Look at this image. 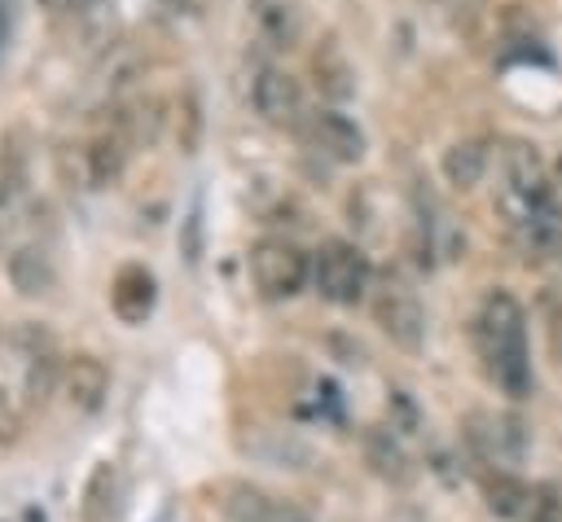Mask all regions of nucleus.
I'll return each instance as SVG.
<instances>
[{"instance_id": "obj_1", "label": "nucleus", "mask_w": 562, "mask_h": 522, "mask_svg": "<svg viewBox=\"0 0 562 522\" xmlns=\"http://www.w3.org/2000/svg\"><path fill=\"white\" fill-rule=\"evenodd\" d=\"M474 342L483 355L487 377L509 395L527 399L531 395V360H527V316L514 294L492 290L474 316Z\"/></svg>"}, {"instance_id": "obj_2", "label": "nucleus", "mask_w": 562, "mask_h": 522, "mask_svg": "<svg viewBox=\"0 0 562 522\" xmlns=\"http://www.w3.org/2000/svg\"><path fill=\"white\" fill-rule=\"evenodd\" d=\"M501 211L514 228H522L540 206H549V171L527 140H505L501 149Z\"/></svg>"}, {"instance_id": "obj_3", "label": "nucleus", "mask_w": 562, "mask_h": 522, "mask_svg": "<svg viewBox=\"0 0 562 522\" xmlns=\"http://www.w3.org/2000/svg\"><path fill=\"white\" fill-rule=\"evenodd\" d=\"M369 276H373V268H369L364 250L342 241V237L325 241L316 250V259H312V281H316L321 298H329L338 307H356L364 298V290H369Z\"/></svg>"}, {"instance_id": "obj_4", "label": "nucleus", "mask_w": 562, "mask_h": 522, "mask_svg": "<svg viewBox=\"0 0 562 522\" xmlns=\"http://www.w3.org/2000/svg\"><path fill=\"white\" fill-rule=\"evenodd\" d=\"M246 263H250L255 290H259L263 298H294V294L307 285V276H312L307 254H303L294 241H285V237H263V241H255Z\"/></svg>"}, {"instance_id": "obj_5", "label": "nucleus", "mask_w": 562, "mask_h": 522, "mask_svg": "<svg viewBox=\"0 0 562 522\" xmlns=\"http://www.w3.org/2000/svg\"><path fill=\"white\" fill-rule=\"evenodd\" d=\"M373 320L404 351H417L422 338H426V311H422L417 294L404 281H382L378 285V294H373Z\"/></svg>"}, {"instance_id": "obj_6", "label": "nucleus", "mask_w": 562, "mask_h": 522, "mask_svg": "<svg viewBox=\"0 0 562 522\" xmlns=\"http://www.w3.org/2000/svg\"><path fill=\"white\" fill-rule=\"evenodd\" d=\"M465 439L492 465H518L527 452V425L514 412H474Z\"/></svg>"}, {"instance_id": "obj_7", "label": "nucleus", "mask_w": 562, "mask_h": 522, "mask_svg": "<svg viewBox=\"0 0 562 522\" xmlns=\"http://www.w3.org/2000/svg\"><path fill=\"white\" fill-rule=\"evenodd\" d=\"M31 206L35 202L26 193V154L18 149V136H9V140H0V254L18 237Z\"/></svg>"}, {"instance_id": "obj_8", "label": "nucleus", "mask_w": 562, "mask_h": 522, "mask_svg": "<svg viewBox=\"0 0 562 522\" xmlns=\"http://www.w3.org/2000/svg\"><path fill=\"white\" fill-rule=\"evenodd\" d=\"M250 101L259 110L263 123L272 127H303L307 123V110H303V88L294 75L285 70H259L255 75V88H250Z\"/></svg>"}, {"instance_id": "obj_9", "label": "nucleus", "mask_w": 562, "mask_h": 522, "mask_svg": "<svg viewBox=\"0 0 562 522\" xmlns=\"http://www.w3.org/2000/svg\"><path fill=\"white\" fill-rule=\"evenodd\" d=\"M154 303H158V281L145 263H123L114 276H110V311L119 325H145L154 316Z\"/></svg>"}, {"instance_id": "obj_10", "label": "nucleus", "mask_w": 562, "mask_h": 522, "mask_svg": "<svg viewBox=\"0 0 562 522\" xmlns=\"http://www.w3.org/2000/svg\"><path fill=\"white\" fill-rule=\"evenodd\" d=\"M215 504H220V513L228 522H312L303 509H294V504H285V500H277V496H268V491H259L250 483L220 487Z\"/></svg>"}, {"instance_id": "obj_11", "label": "nucleus", "mask_w": 562, "mask_h": 522, "mask_svg": "<svg viewBox=\"0 0 562 522\" xmlns=\"http://www.w3.org/2000/svg\"><path fill=\"white\" fill-rule=\"evenodd\" d=\"M303 136H307V145H312L316 154H325V158H334V162H360V158H364V132H360L347 114H338V110H316V114H307Z\"/></svg>"}, {"instance_id": "obj_12", "label": "nucleus", "mask_w": 562, "mask_h": 522, "mask_svg": "<svg viewBox=\"0 0 562 522\" xmlns=\"http://www.w3.org/2000/svg\"><path fill=\"white\" fill-rule=\"evenodd\" d=\"M61 395H66V404L75 412H97L105 404V395H110V368L88 351L70 355L61 364Z\"/></svg>"}, {"instance_id": "obj_13", "label": "nucleus", "mask_w": 562, "mask_h": 522, "mask_svg": "<svg viewBox=\"0 0 562 522\" xmlns=\"http://www.w3.org/2000/svg\"><path fill=\"white\" fill-rule=\"evenodd\" d=\"M4 272H9V285H13L22 298H44V294L57 290L53 254H48V246H40V241L13 246L9 259H4Z\"/></svg>"}, {"instance_id": "obj_14", "label": "nucleus", "mask_w": 562, "mask_h": 522, "mask_svg": "<svg viewBox=\"0 0 562 522\" xmlns=\"http://www.w3.org/2000/svg\"><path fill=\"white\" fill-rule=\"evenodd\" d=\"M250 18H255V31H259L272 48L299 44L303 18H299V4H294V0H250Z\"/></svg>"}, {"instance_id": "obj_15", "label": "nucleus", "mask_w": 562, "mask_h": 522, "mask_svg": "<svg viewBox=\"0 0 562 522\" xmlns=\"http://www.w3.org/2000/svg\"><path fill=\"white\" fill-rule=\"evenodd\" d=\"M123 158H127V136H123L119 127L97 132V136L83 145V167H88L92 189L114 184V180H119V171H123Z\"/></svg>"}, {"instance_id": "obj_16", "label": "nucleus", "mask_w": 562, "mask_h": 522, "mask_svg": "<svg viewBox=\"0 0 562 522\" xmlns=\"http://www.w3.org/2000/svg\"><path fill=\"white\" fill-rule=\"evenodd\" d=\"M61 364L57 351L44 342V347H31L26 351V368H22V390H26V404L31 408H44L53 399V390H61Z\"/></svg>"}, {"instance_id": "obj_17", "label": "nucleus", "mask_w": 562, "mask_h": 522, "mask_svg": "<svg viewBox=\"0 0 562 522\" xmlns=\"http://www.w3.org/2000/svg\"><path fill=\"white\" fill-rule=\"evenodd\" d=\"M119 500H123L119 469L110 461H101L88 474V487H83V522H114L119 518Z\"/></svg>"}, {"instance_id": "obj_18", "label": "nucleus", "mask_w": 562, "mask_h": 522, "mask_svg": "<svg viewBox=\"0 0 562 522\" xmlns=\"http://www.w3.org/2000/svg\"><path fill=\"white\" fill-rule=\"evenodd\" d=\"M483 171H487V149H483V140H457V145L443 154V175H448V184H457V189H474V184L483 180Z\"/></svg>"}, {"instance_id": "obj_19", "label": "nucleus", "mask_w": 562, "mask_h": 522, "mask_svg": "<svg viewBox=\"0 0 562 522\" xmlns=\"http://www.w3.org/2000/svg\"><path fill=\"white\" fill-rule=\"evenodd\" d=\"M483 496H487V509L496 518H522L531 509V487L522 478H514V474H492Z\"/></svg>"}, {"instance_id": "obj_20", "label": "nucleus", "mask_w": 562, "mask_h": 522, "mask_svg": "<svg viewBox=\"0 0 562 522\" xmlns=\"http://www.w3.org/2000/svg\"><path fill=\"white\" fill-rule=\"evenodd\" d=\"M364 447H369V461L378 465V474H386V478H395V483H404L408 478V456H404V447L395 443V434L391 430H369V439H364Z\"/></svg>"}, {"instance_id": "obj_21", "label": "nucleus", "mask_w": 562, "mask_h": 522, "mask_svg": "<svg viewBox=\"0 0 562 522\" xmlns=\"http://www.w3.org/2000/svg\"><path fill=\"white\" fill-rule=\"evenodd\" d=\"M22 439V408H18V399L0 386V443L9 447V443H18Z\"/></svg>"}, {"instance_id": "obj_22", "label": "nucleus", "mask_w": 562, "mask_h": 522, "mask_svg": "<svg viewBox=\"0 0 562 522\" xmlns=\"http://www.w3.org/2000/svg\"><path fill=\"white\" fill-rule=\"evenodd\" d=\"M316 412L342 417V404H338V386L334 382H316Z\"/></svg>"}, {"instance_id": "obj_23", "label": "nucleus", "mask_w": 562, "mask_h": 522, "mask_svg": "<svg viewBox=\"0 0 562 522\" xmlns=\"http://www.w3.org/2000/svg\"><path fill=\"white\" fill-rule=\"evenodd\" d=\"M549 197H553V206L562 211V158H558V175L549 180Z\"/></svg>"}, {"instance_id": "obj_24", "label": "nucleus", "mask_w": 562, "mask_h": 522, "mask_svg": "<svg viewBox=\"0 0 562 522\" xmlns=\"http://www.w3.org/2000/svg\"><path fill=\"white\" fill-rule=\"evenodd\" d=\"M40 4H44V9H53L57 18H66V13H70V9L79 4V0H40Z\"/></svg>"}, {"instance_id": "obj_25", "label": "nucleus", "mask_w": 562, "mask_h": 522, "mask_svg": "<svg viewBox=\"0 0 562 522\" xmlns=\"http://www.w3.org/2000/svg\"><path fill=\"white\" fill-rule=\"evenodd\" d=\"M531 522H562V513H558L553 504H540V513H536Z\"/></svg>"}, {"instance_id": "obj_26", "label": "nucleus", "mask_w": 562, "mask_h": 522, "mask_svg": "<svg viewBox=\"0 0 562 522\" xmlns=\"http://www.w3.org/2000/svg\"><path fill=\"white\" fill-rule=\"evenodd\" d=\"M4 35H9V0H0V44H4Z\"/></svg>"}]
</instances>
